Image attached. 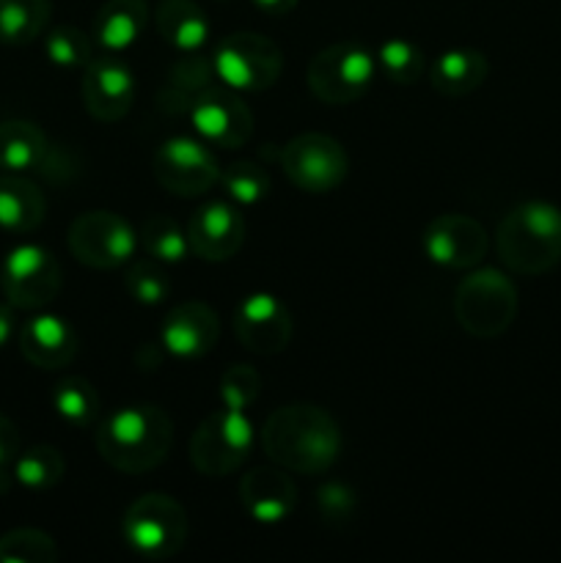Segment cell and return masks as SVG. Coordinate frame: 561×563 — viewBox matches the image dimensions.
<instances>
[{
    "label": "cell",
    "mask_w": 561,
    "mask_h": 563,
    "mask_svg": "<svg viewBox=\"0 0 561 563\" xmlns=\"http://www.w3.org/2000/svg\"><path fill=\"white\" fill-rule=\"evenodd\" d=\"M258 440L273 465L306 476L330 471L341 454V432L336 418L322 407L306 401L270 412Z\"/></svg>",
    "instance_id": "cell-1"
},
{
    "label": "cell",
    "mask_w": 561,
    "mask_h": 563,
    "mask_svg": "<svg viewBox=\"0 0 561 563\" xmlns=\"http://www.w3.org/2000/svg\"><path fill=\"white\" fill-rule=\"evenodd\" d=\"M174 423L157 405H130L110 412L97 429V451L113 471L146 473L168 456Z\"/></svg>",
    "instance_id": "cell-2"
},
{
    "label": "cell",
    "mask_w": 561,
    "mask_h": 563,
    "mask_svg": "<svg viewBox=\"0 0 561 563\" xmlns=\"http://www.w3.org/2000/svg\"><path fill=\"white\" fill-rule=\"evenodd\" d=\"M495 251L506 269L542 275L561 262V209L548 201L512 207L495 231Z\"/></svg>",
    "instance_id": "cell-3"
},
{
    "label": "cell",
    "mask_w": 561,
    "mask_h": 563,
    "mask_svg": "<svg viewBox=\"0 0 561 563\" xmlns=\"http://www.w3.org/2000/svg\"><path fill=\"white\" fill-rule=\"evenodd\" d=\"M454 313L473 339H498L517 317V289L501 269L482 267L457 284Z\"/></svg>",
    "instance_id": "cell-4"
},
{
    "label": "cell",
    "mask_w": 561,
    "mask_h": 563,
    "mask_svg": "<svg viewBox=\"0 0 561 563\" xmlns=\"http://www.w3.org/2000/svg\"><path fill=\"white\" fill-rule=\"evenodd\" d=\"M187 511L170 495L146 493L132 500L124 511L121 533L124 542L143 559L163 561L179 553L187 542Z\"/></svg>",
    "instance_id": "cell-5"
},
{
    "label": "cell",
    "mask_w": 561,
    "mask_h": 563,
    "mask_svg": "<svg viewBox=\"0 0 561 563\" xmlns=\"http://www.w3.org/2000/svg\"><path fill=\"white\" fill-rule=\"evenodd\" d=\"M215 77L234 91L258 93L278 82L284 71V49L270 36L240 31L223 36L212 53Z\"/></svg>",
    "instance_id": "cell-6"
},
{
    "label": "cell",
    "mask_w": 561,
    "mask_h": 563,
    "mask_svg": "<svg viewBox=\"0 0 561 563\" xmlns=\"http://www.w3.org/2000/svg\"><path fill=\"white\" fill-rule=\"evenodd\" d=\"M256 445V432L248 418V410L209 412L190 438V462L201 476L223 478L234 473L248 460Z\"/></svg>",
    "instance_id": "cell-7"
},
{
    "label": "cell",
    "mask_w": 561,
    "mask_h": 563,
    "mask_svg": "<svg viewBox=\"0 0 561 563\" xmlns=\"http://www.w3.org/2000/svg\"><path fill=\"white\" fill-rule=\"evenodd\" d=\"M377 58L358 42H339L319 49L308 64V88L324 104H350L372 88Z\"/></svg>",
    "instance_id": "cell-8"
},
{
    "label": "cell",
    "mask_w": 561,
    "mask_h": 563,
    "mask_svg": "<svg viewBox=\"0 0 561 563\" xmlns=\"http://www.w3.org/2000/svg\"><path fill=\"white\" fill-rule=\"evenodd\" d=\"M61 264L47 247L16 245L6 253L0 264V289L6 300L20 311H42L44 306L55 300L61 291Z\"/></svg>",
    "instance_id": "cell-9"
},
{
    "label": "cell",
    "mask_w": 561,
    "mask_h": 563,
    "mask_svg": "<svg viewBox=\"0 0 561 563\" xmlns=\"http://www.w3.org/2000/svg\"><path fill=\"white\" fill-rule=\"evenodd\" d=\"M280 168L297 190L322 196L346 179L350 157L336 137L324 132H306L286 143L280 152Z\"/></svg>",
    "instance_id": "cell-10"
},
{
    "label": "cell",
    "mask_w": 561,
    "mask_h": 563,
    "mask_svg": "<svg viewBox=\"0 0 561 563\" xmlns=\"http://www.w3.org/2000/svg\"><path fill=\"white\" fill-rule=\"evenodd\" d=\"M69 251L80 264L91 269H116L132 258L138 234L121 214L110 209H91L69 225Z\"/></svg>",
    "instance_id": "cell-11"
},
{
    "label": "cell",
    "mask_w": 561,
    "mask_h": 563,
    "mask_svg": "<svg viewBox=\"0 0 561 563\" xmlns=\"http://www.w3.org/2000/svg\"><path fill=\"white\" fill-rule=\"evenodd\" d=\"M154 179L179 198L204 196L220 179V165L201 137L176 135L160 143L152 159Z\"/></svg>",
    "instance_id": "cell-12"
},
{
    "label": "cell",
    "mask_w": 561,
    "mask_h": 563,
    "mask_svg": "<svg viewBox=\"0 0 561 563\" xmlns=\"http://www.w3.org/2000/svg\"><path fill=\"white\" fill-rule=\"evenodd\" d=\"M190 121L198 137L220 148H240L253 135V113L234 88L209 86L190 104Z\"/></svg>",
    "instance_id": "cell-13"
},
{
    "label": "cell",
    "mask_w": 561,
    "mask_h": 563,
    "mask_svg": "<svg viewBox=\"0 0 561 563\" xmlns=\"http://www.w3.org/2000/svg\"><path fill=\"white\" fill-rule=\"evenodd\" d=\"M82 104L97 121L113 124L130 113L135 102V75L119 53H105L88 60L80 82Z\"/></svg>",
    "instance_id": "cell-14"
},
{
    "label": "cell",
    "mask_w": 561,
    "mask_h": 563,
    "mask_svg": "<svg viewBox=\"0 0 561 563\" xmlns=\"http://www.w3.org/2000/svg\"><path fill=\"white\" fill-rule=\"evenodd\" d=\"M487 231L471 214H438L424 229V253L446 269H473L487 256Z\"/></svg>",
    "instance_id": "cell-15"
},
{
    "label": "cell",
    "mask_w": 561,
    "mask_h": 563,
    "mask_svg": "<svg viewBox=\"0 0 561 563\" xmlns=\"http://www.w3.org/2000/svg\"><path fill=\"white\" fill-rule=\"evenodd\" d=\"M234 333L248 352L273 357L292 341V313L270 291H253L234 308Z\"/></svg>",
    "instance_id": "cell-16"
},
{
    "label": "cell",
    "mask_w": 561,
    "mask_h": 563,
    "mask_svg": "<svg viewBox=\"0 0 561 563\" xmlns=\"http://www.w3.org/2000/svg\"><path fill=\"white\" fill-rule=\"evenodd\" d=\"M220 339V319L212 306L201 300L179 302L165 317L160 341L176 361H198L215 350Z\"/></svg>",
    "instance_id": "cell-17"
},
{
    "label": "cell",
    "mask_w": 561,
    "mask_h": 563,
    "mask_svg": "<svg viewBox=\"0 0 561 563\" xmlns=\"http://www.w3.org/2000/svg\"><path fill=\"white\" fill-rule=\"evenodd\" d=\"M187 240L193 253L204 262H226L237 256L245 242V220L237 207L226 201L204 203L187 223Z\"/></svg>",
    "instance_id": "cell-18"
},
{
    "label": "cell",
    "mask_w": 561,
    "mask_h": 563,
    "mask_svg": "<svg viewBox=\"0 0 561 563\" xmlns=\"http://www.w3.org/2000/svg\"><path fill=\"white\" fill-rule=\"evenodd\" d=\"M16 341H20L22 357L31 366L47 368V372L69 366L80 350L75 328L55 313H38L28 319L16 333Z\"/></svg>",
    "instance_id": "cell-19"
},
{
    "label": "cell",
    "mask_w": 561,
    "mask_h": 563,
    "mask_svg": "<svg viewBox=\"0 0 561 563\" xmlns=\"http://www.w3.org/2000/svg\"><path fill=\"white\" fill-rule=\"evenodd\" d=\"M240 500L248 515L262 526H278L292 515L297 504L295 482L284 467H256L240 482Z\"/></svg>",
    "instance_id": "cell-20"
},
{
    "label": "cell",
    "mask_w": 561,
    "mask_h": 563,
    "mask_svg": "<svg viewBox=\"0 0 561 563\" xmlns=\"http://www.w3.org/2000/svg\"><path fill=\"white\" fill-rule=\"evenodd\" d=\"M487 55L473 47H457L446 49L435 58L432 69H429V82L440 97L457 99L476 91L487 80Z\"/></svg>",
    "instance_id": "cell-21"
},
{
    "label": "cell",
    "mask_w": 561,
    "mask_h": 563,
    "mask_svg": "<svg viewBox=\"0 0 561 563\" xmlns=\"http://www.w3.org/2000/svg\"><path fill=\"white\" fill-rule=\"evenodd\" d=\"M146 22V0H108L94 16V42L105 53H124L143 36Z\"/></svg>",
    "instance_id": "cell-22"
},
{
    "label": "cell",
    "mask_w": 561,
    "mask_h": 563,
    "mask_svg": "<svg viewBox=\"0 0 561 563\" xmlns=\"http://www.w3.org/2000/svg\"><path fill=\"white\" fill-rule=\"evenodd\" d=\"M154 25L163 42L179 53H196L209 38V20L196 0H160Z\"/></svg>",
    "instance_id": "cell-23"
},
{
    "label": "cell",
    "mask_w": 561,
    "mask_h": 563,
    "mask_svg": "<svg viewBox=\"0 0 561 563\" xmlns=\"http://www.w3.org/2000/svg\"><path fill=\"white\" fill-rule=\"evenodd\" d=\"M44 192L20 174L0 176V229L9 234H31L44 223Z\"/></svg>",
    "instance_id": "cell-24"
},
{
    "label": "cell",
    "mask_w": 561,
    "mask_h": 563,
    "mask_svg": "<svg viewBox=\"0 0 561 563\" xmlns=\"http://www.w3.org/2000/svg\"><path fill=\"white\" fill-rule=\"evenodd\" d=\"M47 148V135L33 121L11 119L0 124V170L6 174L38 170Z\"/></svg>",
    "instance_id": "cell-25"
},
{
    "label": "cell",
    "mask_w": 561,
    "mask_h": 563,
    "mask_svg": "<svg viewBox=\"0 0 561 563\" xmlns=\"http://www.w3.org/2000/svg\"><path fill=\"white\" fill-rule=\"evenodd\" d=\"M50 22V0H0V44L36 42Z\"/></svg>",
    "instance_id": "cell-26"
},
{
    "label": "cell",
    "mask_w": 561,
    "mask_h": 563,
    "mask_svg": "<svg viewBox=\"0 0 561 563\" xmlns=\"http://www.w3.org/2000/svg\"><path fill=\"white\" fill-rule=\"evenodd\" d=\"M66 473L64 454L53 445H33L14 456V482L33 493H44L61 484Z\"/></svg>",
    "instance_id": "cell-27"
},
{
    "label": "cell",
    "mask_w": 561,
    "mask_h": 563,
    "mask_svg": "<svg viewBox=\"0 0 561 563\" xmlns=\"http://www.w3.org/2000/svg\"><path fill=\"white\" fill-rule=\"evenodd\" d=\"M53 407L61 421L86 429L99 418V394L86 377H64L53 390Z\"/></svg>",
    "instance_id": "cell-28"
},
{
    "label": "cell",
    "mask_w": 561,
    "mask_h": 563,
    "mask_svg": "<svg viewBox=\"0 0 561 563\" xmlns=\"http://www.w3.org/2000/svg\"><path fill=\"white\" fill-rule=\"evenodd\" d=\"M215 80V66L212 58H204V55L196 53H182L179 58L170 64L168 69V86H165V93L176 99L185 110H190L193 99L201 91H207Z\"/></svg>",
    "instance_id": "cell-29"
},
{
    "label": "cell",
    "mask_w": 561,
    "mask_h": 563,
    "mask_svg": "<svg viewBox=\"0 0 561 563\" xmlns=\"http://www.w3.org/2000/svg\"><path fill=\"white\" fill-rule=\"evenodd\" d=\"M141 245L146 256L160 264H179L190 253V240L179 229V223L170 220L168 214H154V218L143 223Z\"/></svg>",
    "instance_id": "cell-30"
},
{
    "label": "cell",
    "mask_w": 561,
    "mask_h": 563,
    "mask_svg": "<svg viewBox=\"0 0 561 563\" xmlns=\"http://www.w3.org/2000/svg\"><path fill=\"white\" fill-rule=\"evenodd\" d=\"M220 181H223V190L229 192L237 207H256L270 196V174L251 159L231 163L220 174Z\"/></svg>",
    "instance_id": "cell-31"
},
{
    "label": "cell",
    "mask_w": 561,
    "mask_h": 563,
    "mask_svg": "<svg viewBox=\"0 0 561 563\" xmlns=\"http://www.w3.org/2000/svg\"><path fill=\"white\" fill-rule=\"evenodd\" d=\"M58 559L53 537L38 528H14L0 537V563H53Z\"/></svg>",
    "instance_id": "cell-32"
},
{
    "label": "cell",
    "mask_w": 561,
    "mask_h": 563,
    "mask_svg": "<svg viewBox=\"0 0 561 563\" xmlns=\"http://www.w3.org/2000/svg\"><path fill=\"white\" fill-rule=\"evenodd\" d=\"M424 53L418 44L407 42V38H391L383 42L377 49V66L391 82L399 86H410L424 75Z\"/></svg>",
    "instance_id": "cell-33"
},
{
    "label": "cell",
    "mask_w": 561,
    "mask_h": 563,
    "mask_svg": "<svg viewBox=\"0 0 561 563\" xmlns=\"http://www.w3.org/2000/svg\"><path fill=\"white\" fill-rule=\"evenodd\" d=\"M44 53H47L50 64L61 66V69H86L88 60L94 58V44L80 27L58 25L44 38Z\"/></svg>",
    "instance_id": "cell-34"
},
{
    "label": "cell",
    "mask_w": 561,
    "mask_h": 563,
    "mask_svg": "<svg viewBox=\"0 0 561 563\" xmlns=\"http://www.w3.org/2000/svg\"><path fill=\"white\" fill-rule=\"evenodd\" d=\"M124 286L138 306H160L170 295L168 275H165V269L154 258H141V262L132 264L127 269Z\"/></svg>",
    "instance_id": "cell-35"
},
{
    "label": "cell",
    "mask_w": 561,
    "mask_h": 563,
    "mask_svg": "<svg viewBox=\"0 0 561 563\" xmlns=\"http://www.w3.org/2000/svg\"><path fill=\"white\" fill-rule=\"evenodd\" d=\"M218 394L220 405L229 407V410H251L262 394V377L248 363H234L220 374Z\"/></svg>",
    "instance_id": "cell-36"
},
{
    "label": "cell",
    "mask_w": 561,
    "mask_h": 563,
    "mask_svg": "<svg viewBox=\"0 0 561 563\" xmlns=\"http://www.w3.org/2000/svg\"><path fill=\"white\" fill-rule=\"evenodd\" d=\"M317 509L328 526H344L355 515V493L344 484H324L317 493Z\"/></svg>",
    "instance_id": "cell-37"
},
{
    "label": "cell",
    "mask_w": 561,
    "mask_h": 563,
    "mask_svg": "<svg viewBox=\"0 0 561 563\" xmlns=\"http://www.w3.org/2000/svg\"><path fill=\"white\" fill-rule=\"evenodd\" d=\"M16 454H20V432H16L14 421L0 412V467L14 462Z\"/></svg>",
    "instance_id": "cell-38"
},
{
    "label": "cell",
    "mask_w": 561,
    "mask_h": 563,
    "mask_svg": "<svg viewBox=\"0 0 561 563\" xmlns=\"http://www.w3.org/2000/svg\"><path fill=\"white\" fill-rule=\"evenodd\" d=\"M16 333V317H14V306L9 300L0 302V350L11 341V335Z\"/></svg>",
    "instance_id": "cell-39"
},
{
    "label": "cell",
    "mask_w": 561,
    "mask_h": 563,
    "mask_svg": "<svg viewBox=\"0 0 561 563\" xmlns=\"http://www.w3.org/2000/svg\"><path fill=\"white\" fill-rule=\"evenodd\" d=\"M251 3L256 5L258 11H264V14L284 16V14H289L292 9H295L297 0H251Z\"/></svg>",
    "instance_id": "cell-40"
},
{
    "label": "cell",
    "mask_w": 561,
    "mask_h": 563,
    "mask_svg": "<svg viewBox=\"0 0 561 563\" xmlns=\"http://www.w3.org/2000/svg\"><path fill=\"white\" fill-rule=\"evenodd\" d=\"M220 3H226V0H220Z\"/></svg>",
    "instance_id": "cell-41"
}]
</instances>
